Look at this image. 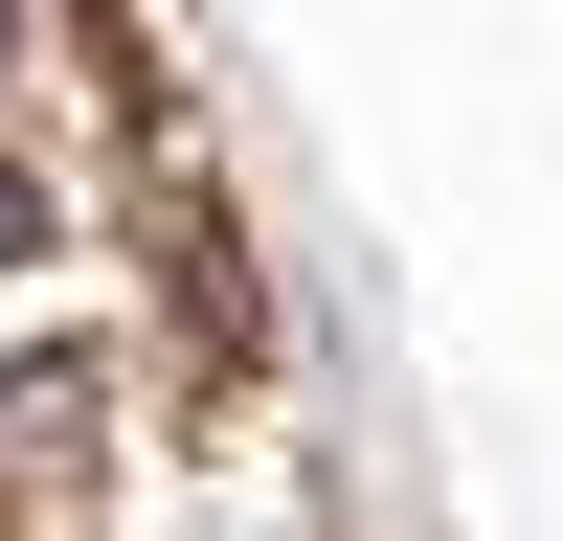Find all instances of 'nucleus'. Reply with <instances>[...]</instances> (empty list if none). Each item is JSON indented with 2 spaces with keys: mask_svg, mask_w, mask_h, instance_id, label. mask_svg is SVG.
<instances>
[{
  "mask_svg": "<svg viewBox=\"0 0 563 541\" xmlns=\"http://www.w3.org/2000/svg\"><path fill=\"white\" fill-rule=\"evenodd\" d=\"M0 23H23V0H0Z\"/></svg>",
  "mask_w": 563,
  "mask_h": 541,
  "instance_id": "obj_2",
  "label": "nucleus"
},
{
  "mask_svg": "<svg viewBox=\"0 0 563 541\" xmlns=\"http://www.w3.org/2000/svg\"><path fill=\"white\" fill-rule=\"evenodd\" d=\"M0 249H23V180H0Z\"/></svg>",
  "mask_w": 563,
  "mask_h": 541,
  "instance_id": "obj_1",
  "label": "nucleus"
}]
</instances>
